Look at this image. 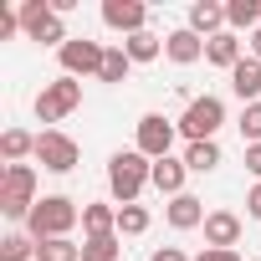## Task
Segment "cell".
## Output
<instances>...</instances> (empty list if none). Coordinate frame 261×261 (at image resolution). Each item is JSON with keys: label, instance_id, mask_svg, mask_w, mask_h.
<instances>
[{"label": "cell", "instance_id": "28", "mask_svg": "<svg viewBox=\"0 0 261 261\" xmlns=\"http://www.w3.org/2000/svg\"><path fill=\"white\" fill-rule=\"evenodd\" d=\"M236 128H241L246 149H251V144H261V102H246V108H241V118H236Z\"/></svg>", "mask_w": 261, "mask_h": 261}, {"label": "cell", "instance_id": "6", "mask_svg": "<svg viewBox=\"0 0 261 261\" xmlns=\"http://www.w3.org/2000/svg\"><path fill=\"white\" fill-rule=\"evenodd\" d=\"M82 108V82L77 77H51V82H41V92H36V118L41 123H62L67 113H77Z\"/></svg>", "mask_w": 261, "mask_h": 261}, {"label": "cell", "instance_id": "25", "mask_svg": "<svg viewBox=\"0 0 261 261\" xmlns=\"http://www.w3.org/2000/svg\"><path fill=\"white\" fill-rule=\"evenodd\" d=\"M36 261H82V246H77L72 236H62V241H36Z\"/></svg>", "mask_w": 261, "mask_h": 261}, {"label": "cell", "instance_id": "30", "mask_svg": "<svg viewBox=\"0 0 261 261\" xmlns=\"http://www.w3.org/2000/svg\"><path fill=\"white\" fill-rule=\"evenodd\" d=\"M195 261H241V251H220V246H205Z\"/></svg>", "mask_w": 261, "mask_h": 261}, {"label": "cell", "instance_id": "24", "mask_svg": "<svg viewBox=\"0 0 261 261\" xmlns=\"http://www.w3.org/2000/svg\"><path fill=\"white\" fill-rule=\"evenodd\" d=\"M123 236H87L82 241V261H118Z\"/></svg>", "mask_w": 261, "mask_h": 261}, {"label": "cell", "instance_id": "1", "mask_svg": "<svg viewBox=\"0 0 261 261\" xmlns=\"http://www.w3.org/2000/svg\"><path fill=\"white\" fill-rule=\"evenodd\" d=\"M149 179H154V159H144L139 149H118L108 159V195L118 205H139V195L149 190Z\"/></svg>", "mask_w": 261, "mask_h": 261}, {"label": "cell", "instance_id": "31", "mask_svg": "<svg viewBox=\"0 0 261 261\" xmlns=\"http://www.w3.org/2000/svg\"><path fill=\"white\" fill-rule=\"evenodd\" d=\"M246 215L261 220V185H251V195H246Z\"/></svg>", "mask_w": 261, "mask_h": 261}, {"label": "cell", "instance_id": "33", "mask_svg": "<svg viewBox=\"0 0 261 261\" xmlns=\"http://www.w3.org/2000/svg\"><path fill=\"white\" fill-rule=\"evenodd\" d=\"M246 169H251V174H256V185H261V144H251V149H246Z\"/></svg>", "mask_w": 261, "mask_h": 261}, {"label": "cell", "instance_id": "35", "mask_svg": "<svg viewBox=\"0 0 261 261\" xmlns=\"http://www.w3.org/2000/svg\"><path fill=\"white\" fill-rule=\"evenodd\" d=\"M256 261H261V256H256Z\"/></svg>", "mask_w": 261, "mask_h": 261}, {"label": "cell", "instance_id": "18", "mask_svg": "<svg viewBox=\"0 0 261 261\" xmlns=\"http://www.w3.org/2000/svg\"><path fill=\"white\" fill-rule=\"evenodd\" d=\"M82 236H118V205H82Z\"/></svg>", "mask_w": 261, "mask_h": 261}, {"label": "cell", "instance_id": "32", "mask_svg": "<svg viewBox=\"0 0 261 261\" xmlns=\"http://www.w3.org/2000/svg\"><path fill=\"white\" fill-rule=\"evenodd\" d=\"M149 261H190V256H185V251H179V246H159V251H154V256H149Z\"/></svg>", "mask_w": 261, "mask_h": 261}, {"label": "cell", "instance_id": "5", "mask_svg": "<svg viewBox=\"0 0 261 261\" xmlns=\"http://www.w3.org/2000/svg\"><path fill=\"white\" fill-rule=\"evenodd\" d=\"M174 123H179L185 144H205V139H215V134H220V123H225V102H220L215 92H205V97H190V108H185Z\"/></svg>", "mask_w": 261, "mask_h": 261}, {"label": "cell", "instance_id": "27", "mask_svg": "<svg viewBox=\"0 0 261 261\" xmlns=\"http://www.w3.org/2000/svg\"><path fill=\"white\" fill-rule=\"evenodd\" d=\"M144 230H149L144 205H118V236H144Z\"/></svg>", "mask_w": 261, "mask_h": 261}, {"label": "cell", "instance_id": "26", "mask_svg": "<svg viewBox=\"0 0 261 261\" xmlns=\"http://www.w3.org/2000/svg\"><path fill=\"white\" fill-rule=\"evenodd\" d=\"M128 72H134L128 51H123V46H108V57H102V77H97V82H113V87H118V82H128Z\"/></svg>", "mask_w": 261, "mask_h": 261}, {"label": "cell", "instance_id": "34", "mask_svg": "<svg viewBox=\"0 0 261 261\" xmlns=\"http://www.w3.org/2000/svg\"><path fill=\"white\" fill-rule=\"evenodd\" d=\"M246 57H256V62H261V26L246 36Z\"/></svg>", "mask_w": 261, "mask_h": 261}, {"label": "cell", "instance_id": "4", "mask_svg": "<svg viewBox=\"0 0 261 261\" xmlns=\"http://www.w3.org/2000/svg\"><path fill=\"white\" fill-rule=\"evenodd\" d=\"M21 36L36 41V46H57V51L72 41V31H67V21L57 16L51 0H26V6H21Z\"/></svg>", "mask_w": 261, "mask_h": 261}, {"label": "cell", "instance_id": "21", "mask_svg": "<svg viewBox=\"0 0 261 261\" xmlns=\"http://www.w3.org/2000/svg\"><path fill=\"white\" fill-rule=\"evenodd\" d=\"M220 139H205V144H185V164H190V174H210V169H220Z\"/></svg>", "mask_w": 261, "mask_h": 261}, {"label": "cell", "instance_id": "23", "mask_svg": "<svg viewBox=\"0 0 261 261\" xmlns=\"http://www.w3.org/2000/svg\"><path fill=\"white\" fill-rule=\"evenodd\" d=\"M0 261H36V236L31 230H11L0 241Z\"/></svg>", "mask_w": 261, "mask_h": 261}, {"label": "cell", "instance_id": "7", "mask_svg": "<svg viewBox=\"0 0 261 261\" xmlns=\"http://www.w3.org/2000/svg\"><path fill=\"white\" fill-rule=\"evenodd\" d=\"M77 159H82V149H77L72 134H62V128H41L36 134V164L46 174H72Z\"/></svg>", "mask_w": 261, "mask_h": 261}, {"label": "cell", "instance_id": "17", "mask_svg": "<svg viewBox=\"0 0 261 261\" xmlns=\"http://www.w3.org/2000/svg\"><path fill=\"white\" fill-rule=\"evenodd\" d=\"M185 174H190V164L169 154V159H154V179H149V185H154L159 195L174 200V195H185Z\"/></svg>", "mask_w": 261, "mask_h": 261}, {"label": "cell", "instance_id": "20", "mask_svg": "<svg viewBox=\"0 0 261 261\" xmlns=\"http://www.w3.org/2000/svg\"><path fill=\"white\" fill-rule=\"evenodd\" d=\"M261 26V0H225V31H256Z\"/></svg>", "mask_w": 261, "mask_h": 261}, {"label": "cell", "instance_id": "19", "mask_svg": "<svg viewBox=\"0 0 261 261\" xmlns=\"http://www.w3.org/2000/svg\"><path fill=\"white\" fill-rule=\"evenodd\" d=\"M0 159H6V164L36 159V134H26V128H6V134H0Z\"/></svg>", "mask_w": 261, "mask_h": 261}, {"label": "cell", "instance_id": "12", "mask_svg": "<svg viewBox=\"0 0 261 261\" xmlns=\"http://www.w3.org/2000/svg\"><path fill=\"white\" fill-rule=\"evenodd\" d=\"M185 26H190L200 41H210V36L225 31V6H220V0H195L190 16H185Z\"/></svg>", "mask_w": 261, "mask_h": 261}, {"label": "cell", "instance_id": "9", "mask_svg": "<svg viewBox=\"0 0 261 261\" xmlns=\"http://www.w3.org/2000/svg\"><path fill=\"white\" fill-rule=\"evenodd\" d=\"M102 57H108V46H102V41H87V36H72V41L57 51L62 77H102Z\"/></svg>", "mask_w": 261, "mask_h": 261}, {"label": "cell", "instance_id": "10", "mask_svg": "<svg viewBox=\"0 0 261 261\" xmlns=\"http://www.w3.org/2000/svg\"><path fill=\"white\" fill-rule=\"evenodd\" d=\"M102 26L128 41V36L149 31V6H144V0H102Z\"/></svg>", "mask_w": 261, "mask_h": 261}, {"label": "cell", "instance_id": "2", "mask_svg": "<svg viewBox=\"0 0 261 261\" xmlns=\"http://www.w3.org/2000/svg\"><path fill=\"white\" fill-rule=\"evenodd\" d=\"M77 225H82V205H77L72 195H41L36 210H31V220H26V230H31L36 241H62V236H72Z\"/></svg>", "mask_w": 261, "mask_h": 261}, {"label": "cell", "instance_id": "29", "mask_svg": "<svg viewBox=\"0 0 261 261\" xmlns=\"http://www.w3.org/2000/svg\"><path fill=\"white\" fill-rule=\"evenodd\" d=\"M16 31H21V11H16V6H0V41L16 36Z\"/></svg>", "mask_w": 261, "mask_h": 261}, {"label": "cell", "instance_id": "8", "mask_svg": "<svg viewBox=\"0 0 261 261\" xmlns=\"http://www.w3.org/2000/svg\"><path fill=\"white\" fill-rule=\"evenodd\" d=\"M174 139H179V123H174V118L144 113V118H139V139H134V149H139L144 159H169Z\"/></svg>", "mask_w": 261, "mask_h": 261}, {"label": "cell", "instance_id": "16", "mask_svg": "<svg viewBox=\"0 0 261 261\" xmlns=\"http://www.w3.org/2000/svg\"><path fill=\"white\" fill-rule=\"evenodd\" d=\"M241 46H246V41H241L236 31H220V36H210V41H205V62L230 72L236 62H246V51H241Z\"/></svg>", "mask_w": 261, "mask_h": 261}, {"label": "cell", "instance_id": "13", "mask_svg": "<svg viewBox=\"0 0 261 261\" xmlns=\"http://www.w3.org/2000/svg\"><path fill=\"white\" fill-rule=\"evenodd\" d=\"M205 215H210V210H205V200H195L190 190H185V195H174V200L164 205V220H169L174 230H200V225H205Z\"/></svg>", "mask_w": 261, "mask_h": 261}, {"label": "cell", "instance_id": "22", "mask_svg": "<svg viewBox=\"0 0 261 261\" xmlns=\"http://www.w3.org/2000/svg\"><path fill=\"white\" fill-rule=\"evenodd\" d=\"M123 51H128V62H154V57H164V36H154V31H139V36H128V41H118Z\"/></svg>", "mask_w": 261, "mask_h": 261}, {"label": "cell", "instance_id": "14", "mask_svg": "<svg viewBox=\"0 0 261 261\" xmlns=\"http://www.w3.org/2000/svg\"><path fill=\"white\" fill-rule=\"evenodd\" d=\"M164 57H169L174 67H195V62L205 57V41H200L190 26H179V31H169V36H164Z\"/></svg>", "mask_w": 261, "mask_h": 261}, {"label": "cell", "instance_id": "3", "mask_svg": "<svg viewBox=\"0 0 261 261\" xmlns=\"http://www.w3.org/2000/svg\"><path fill=\"white\" fill-rule=\"evenodd\" d=\"M31 210H36V169L31 164H6L0 169V215L31 220Z\"/></svg>", "mask_w": 261, "mask_h": 261}, {"label": "cell", "instance_id": "15", "mask_svg": "<svg viewBox=\"0 0 261 261\" xmlns=\"http://www.w3.org/2000/svg\"><path fill=\"white\" fill-rule=\"evenodd\" d=\"M230 92L241 97V108L246 102H261V62L256 57H246V62L230 67Z\"/></svg>", "mask_w": 261, "mask_h": 261}, {"label": "cell", "instance_id": "11", "mask_svg": "<svg viewBox=\"0 0 261 261\" xmlns=\"http://www.w3.org/2000/svg\"><path fill=\"white\" fill-rule=\"evenodd\" d=\"M200 230H205V246L236 251V241H241V215H236V210H210Z\"/></svg>", "mask_w": 261, "mask_h": 261}]
</instances>
